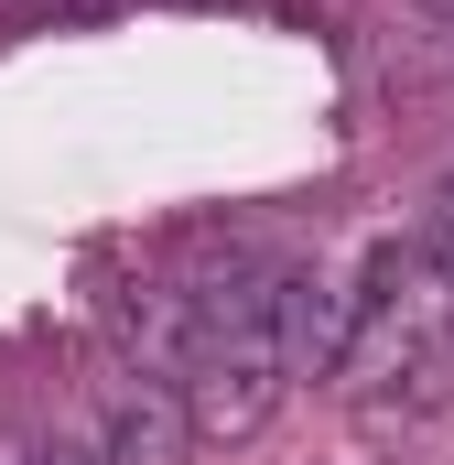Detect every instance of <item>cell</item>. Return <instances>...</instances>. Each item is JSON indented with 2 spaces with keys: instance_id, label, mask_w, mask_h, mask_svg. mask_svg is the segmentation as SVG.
<instances>
[{
  "instance_id": "6da1fadb",
  "label": "cell",
  "mask_w": 454,
  "mask_h": 465,
  "mask_svg": "<svg viewBox=\"0 0 454 465\" xmlns=\"http://www.w3.org/2000/svg\"><path fill=\"white\" fill-rule=\"evenodd\" d=\"M281 357H195L184 368V411H195V433L206 444H238V433H260L271 422V401H281Z\"/></svg>"
},
{
  "instance_id": "7a4b0ae2",
  "label": "cell",
  "mask_w": 454,
  "mask_h": 465,
  "mask_svg": "<svg viewBox=\"0 0 454 465\" xmlns=\"http://www.w3.org/2000/svg\"><path fill=\"white\" fill-rule=\"evenodd\" d=\"M195 444H206V433H195V411H184L173 390H152V379H141V390H119L109 411H98V455H109V465H184Z\"/></svg>"
},
{
  "instance_id": "3957f363",
  "label": "cell",
  "mask_w": 454,
  "mask_h": 465,
  "mask_svg": "<svg viewBox=\"0 0 454 465\" xmlns=\"http://www.w3.org/2000/svg\"><path fill=\"white\" fill-rule=\"evenodd\" d=\"M422 260H433V282H444V292H454V206H444V217H433V228H422Z\"/></svg>"
},
{
  "instance_id": "277c9868",
  "label": "cell",
  "mask_w": 454,
  "mask_h": 465,
  "mask_svg": "<svg viewBox=\"0 0 454 465\" xmlns=\"http://www.w3.org/2000/svg\"><path fill=\"white\" fill-rule=\"evenodd\" d=\"M0 465H44V444H33V433H11V422H0Z\"/></svg>"
},
{
  "instance_id": "5b68a950",
  "label": "cell",
  "mask_w": 454,
  "mask_h": 465,
  "mask_svg": "<svg viewBox=\"0 0 454 465\" xmlns=\"http://www.w3.org/2000/svg\"><path fill=\"white\" fill-rule=\"evenodd\" d=\"M44 465H109V455H87V444H65V433H54V444H44Z\"/></svg>"
},
{
  "instance_id": "8992f818",
  "label": "cell",
  "mask_w": 454,
  "mask_h": 465,
  "mask_svg": "<svg viewBox=\"0 0 454 465\" xmlns=\"http://www.w3.org/2000/svg\"><path fill=\"white\" fill-rule=\"evenodd\" d=\"M422 22H433V33H444V44H454V0H422Z\"/></svg>"
}]
</instances>
